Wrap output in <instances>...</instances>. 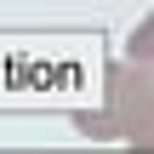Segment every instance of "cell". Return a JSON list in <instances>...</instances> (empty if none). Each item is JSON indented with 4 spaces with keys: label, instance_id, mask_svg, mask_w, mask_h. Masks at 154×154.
Masks as SVG:
<instances>
[]
</instances>
